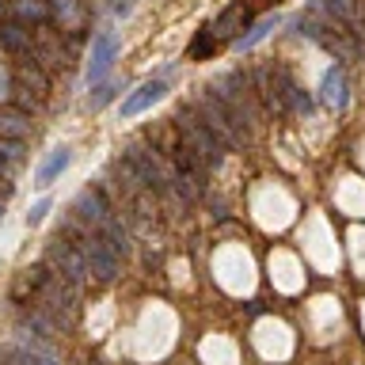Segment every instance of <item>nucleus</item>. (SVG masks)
<instances>
[{"label": "nucleus", "mask_w": 365, "mask_h": 365, "mask_svg": "<svg viewBox=\"0 0 365 365\" xmlns=\"http://www.w3.org/2000/svg\"><path fill=\"white\" fill-rule=\"evenodd\" d=\"M293 27L301 31L304 38H312L316 46H324L327 53H335V61H358L361 46H358V38H354V31L346 27V23H339L335 16H327L324 4H312L308 11H301Z\"/></svg>", "instance_id": "nucleus-1"}, {"label": "nucleus", "mask_w": 365, "mask_h": 365, "mask_svg": "<svg viewBox=\"0 0 365 365\" xmlns=\"http://www.w3.org/2000/svg\"><path fill=\"white\" fill-rule=\"evenodd\" d=\"M255 88L259 99L267 103V110L274 114H312V99L297 88V80L278 65H267L255 73Z\"/></svg>", "instance_id": "nucleus-2"}, {"label": "nucleus", "mask_w": 365, "mask_h": 365, "mask_svg": "<svg viewBox=\"0 0 365 365\" xmlns=\"http://www.w3.org/2000/svg\"><path fill=\"white\" fill-rule=\"evenodd\" d=\"M213 91L225 99V107L236 114L240 125H244L247 133L259 125V114H262V110H259V88H255V76H247V73H240V68H236V73H225L221 80H217Z\"/></svg>", "instance_id": "nucleus-3"}, {"label": "nucleus", "mask_w": 365, "mask_h": 365, "mask_svg": "<svg viewBox=\"0 0 365 365\" xmlns=\"http://www.w3.org/2000/svg\"><path fill=\"white\" fill-rule=\"evenodd\" d=\"M175 130H179V141L187 145V148L202 160L205 168H217V164L225 160V148H228V145H225L221 137H217V133L210 130V125H205V122L198 118V110H194V107L179 110Z\"/></svg>", "instance_id": "nucleus-4"}, {"label": "nucleus", "mask_w": 365, "mask_h": 365, "mask_svg": "<svg viewBox=\"0 0 365 365\" xmlns=\"http://www.w3.org/2000/svg\"><path fill=\"white\" fill-rule=\"evenodd\" d=\"M194 110H198V118H202L205 125H210V130H213L217 137H221V141H225L228 148H240V145L247 141V130L240 125V118L225 107V99L217 96L213 88H205V91H202L198 103H194Z\"/></svg>", "instance_id": "nucleus-5"}, {"label": "nucleus", "mask_w": 365, "mask_h": 365, "mask_svg": "<svg viewBox=\"0 0 365 365\" xmlns=\"http://www.w3.org/2000/svg\"><path fill=\"white\" fill-rule=\"evenodd\" d=\"M46 267H50L53 278L76 285V289L88 282V262H84V255H80V247L73 244V240H65L61 232H57V236L50 240V247H46Z\"/></svg>", "instance_id": "nucleus-6"}, {"label": "nucleus", "mask_w": 365, "mask_h": 365, "mask_svg": "<svg viewBox=\"0 0 365 365\" xmlns=\"http://www.w3.org/2000/svg\"><path fill=\"white\" fill-rule=\"evenodd\" d=\"M251 23H255L251 4H247V0H236V4H228L221 16L210 23V31H213V38L225 46V42H240V38H244V34L251 31Z\"/></svg>", "instance_id": "nucleus-7"}, {"label": "nucleus", "mask_w": 365, "mask_h": 365, "mask_svg": "<svg viewBox=\"0 0 365 365\" xmlns=\"http://www.w3.org/2000/svg\"><path fill=\"white\" fill-rule=\"evenodd\" d=\"M110 205H107V198H103V190L99 187H84L76 194V202H73V221H80L88 228V232H99L103 225L110 221Z\"/></svg>", "instance_id": "nucleus-8"}, {"label": "nucleus", "mask_w": 365, "mask_h": 365, "mask_svg": "<svg viewBox=\"0 0 365 365\" xmlns=\"http://www.w3.org/2000/svg\"><path fill=\"white\" fill-rule=\"evenodd\" d=\"M114 57H118V34L114 31H99L91 38V57H88V84H99L110 73Z\"/></svg>", "instance_id": "nucleus-9"}, {"label": "nucleus", "mask_w": 365, "mask_h": 365, "mask_svg": "<svg viewBox=\"0 0 365 365\" xmlns=\"http://www.w3.org/2000/svg\"><path fill=\"white\" fill-rule=\"evenodd\" d=\"M164 96H168V84H164V80H145L141 88H133L130 96L122 99V118H133V114L148 110L153 103H160Z\"/></svg>", "instance_id": "nucleus-10"}, {"label": "nucleus", "mask_w": 365, "mask_h": 365, "mask_svg": "<svg viewBox=\"0 0 365 365\" xmlns=\"http://www.w3.org/2000/svg\"><path fill=\"white\" fill-rule=\"evenodd\" d=\"M327 16H335L339 23H346L354 34L365 31V0H319Z\"/></svg>", "instance_id": "nucleus-11"}, {"label": "nucleus", "mask_w": 365, "mask_h": 365, "mask_svg": "<svg viewBox=\"0 0 365 365\" xmlns=\"http://www.w3.org/2000/svg\"><path fill=\"white\" fill-rule=\"evenodd\" d=\"M319 99H324L331 110L346 107V73H342V65H331L324 73V80H319Z\"/></svg>", "instance_id": "nucleus-12"}, {"label": "nucleus", "mask_w": 365, "mask_h": 365, "mask_svg": "<svg viewBox=\"0 0 365 365\" xmlns=\"http://www.w3.org/2000/svg\"><path fill=\"white\" fill-rule=\"evenodd\" d=\"M73 164V148H65V145H57L50 156L42 160V168H38V175H34V187H50V182H57V175Z\"/></svg>", "instance_id": "nucleus-13"}, {"label": "nucleus", "mask_w": 365, "mask_h": 365, "mask_svg": "<svg viewBox=\"0 0 365 365\" xmlns=\"http://www.w3.org/2000/svg\"><path fill=\"white\" fill-rule=\"evenodd\" d=\"M27 164V148L23 141H0V182L11 187V179H16V171Z\"/></svg>", "instance_id": "nucleus-14"}, {"label": "nucleus", "mask_w": 365, "mask_h": 365, "mask_svg": "<svg viewBox=\"0 0 365 365\" xmlns=\"http://www.w3.org/2000/svg\"><path fill=\"white\" fill-rule=\"evenodd\" d=\"M31 88H34V99H42L46 88H50V80H46L38 61H19V68H16V91H31Z\"/></svg>", "instance_id": "nucleus-15"}, {"label": "nucleus", "mask_w": 365, "mask_h": 365, "mask_svg": "<svg viewBox=\"0 0 365 365\" xmlns=\"http://www.w3.org/2000/svg\"><path fill=\"white\" fill-rule=\"evenodd\" d=\"M31 133V118L23 110H0V141H23Z\"/></svg>", "instance_id": "nucleus-16"}, {"label": "nucleus", "mask_w": 365, "mask_h": 365, "mask_svg": "<svg viewBox=\"0 0 365 365\" xmlns=\"http://www.w3.org/2000/svg\"><path fill=\"white\" fill-rule=\"evenodd\" d=\"M96 236H99L103 244H107V247H110V251H114V255H118V259L125 255V251H130V232H125V225L118 221V217H110V221L103 225Z\"/></svg>", "instance_id": "nucleus-17"}, {"label": "nucleus", "mask_w": 365, "mask_h": 365, "mask_svg": "<svg viewBox=\"0 0 365 365\" xmlns=\"http://www.w3.org/2000/svg\"><path fill=\"white\" fill-rule=\"evenodd\" d=\"M0 46L11 50V53H23V50L34 46V38H31V31L19 27V23H4V27H0Z\"/></svg>", "instance_id": "nucleus-18"}, {"label": "nucleus", "mask_w": 365, "mask_h": 365, "mask_svg": "<svg viewBox=\"0 0 365 365\" xmlns=\"http://www.w3.org/2000/svg\"><path fill=\"white\" fill-rule=\"evenodd\" d=\"M16 16H19L23 23L46 27V19H50V4H46V0H19V4H16Z\"/></svg>", "instance_id": "nucleus-19"}, {"label": "nucleus", "mask_w": 365, "mask_h": 365, "mask_svg": "<svg viewBox=\"0 0 365 365\" xmlns=\"http://www.w3.org/2000/svg\"><path fill=\"white\" fill-rule=\"evenodd\" d=\"M274 27H278V19H274V16H267V19H259V23H251V31H247L244 38L236 42V50H255V46H259L262 38H267V34H270Z\"/></svg>", "instance_id": "nucleus-20"}, {"label": "nucleus", "mask_w": 365, "mask_h": 365, "mask_svg": "<svg viewBox=\"0 0 365 365\" xmlns=\"http://www.w3.org/2000/svg\"><path fill=\"white\" fill-rule=\"evenodd\" d=\"M217 50H221V42L213 38L210 27H202L198 38H194V46H190V57H194V61H202V57H210V53H217Z\"/></svg>", "instance_id": "nucleus-21"}, {"label": "nucleus", "mask_w": 365, "mask_h": 365, "mask_svg": "<svg viewBox=\"0 0 365 365\" xmlns=\"http://www.w3.org/2000/svg\"><path fill=\"white\" fill-rule=\"evenodd\" d=\"M114 91H118V84H103V88H96V96H91V110L107 107V103L114 99Z\"/></svg>", "instance_id": "nucleus-22"}, {"label": "nucleus", "mask_w": 365, "mask_h": 365, "mask_svg": "<svg viewBox=\"0 0 365 365\" xmlns=\"http://www.w3.org/2000/svg\"><path fill=\"white\" fill-rule=\"evenodd\" d=\"M46 213H50V198L34 202V205H31V213H27V225H38V221H42Z\"/></svg>", "instance_id": "nucleus-23"}, {"label": "nucleus", "mask_w": 365, "mask_h": 365, "mask_svg": "<svg viewBox=\"0 0 365 365\" xmlns=\"http://www.w3.org/2000/svg\"><path fill=\"white\" fill-rule=\"evenodd\" d=\"M110 11L114 16H125V11H130V0H110Z\"/></svg>", "instance_id": "nucleus-24"}, {"label": "nucleus", "mask_w": 365, "mask_h": 365, "mask_svg": "<svg viewBox=\"0 0 365 365\" xmlns=\"http://www.w3.org/2000/svg\"><path fill=\"white\" fill-rule=\"evenodd\" d=\"M8 91H11V80H8L4 73H0V103H4V99H8Z\"/></svg>", "instance_id": "nucleus-25"}, {"label": "nucleus", "mask_w": 365, "mask_h": 365, "mask_svg": "<svg viewBox=\"0 0 365 365\" xmlns=\"http://www.w3.org/2000/svg\"><path fill=\"white\" fill-rule=\"evenodd\" d=\"M251 11H259V8H270V4H278V0H247Z\"/></svg>", "instance_id": "nucleus-26"}, {"label": "nucleus", "mask_w": 365, "mask_h": 365, "mask_svg": "<svg viewBox=\"0 0 365 365\" xmlns=\"http://www.w3.org/2000/svg\"><path fill=\"white\" fill-rule=\"evenodd\" d=\"M0 221H4V202H0Z\"/></svg>", "instance_id": "nucleus-27"}, {"label": "nucleus", "mask_w": 365, "mask_h": 365, "mask_svg": "<svg viewBox=\"0 0 365 365\" xmlns=\"http://www.w3.org/2000/svg\"><path fill=\"white\" fill-rule=\"evenodd\" d=\"M0 16H4V0H0Z\"/></svg>", "instance_id": "nucleus-28"}]
</instances>
